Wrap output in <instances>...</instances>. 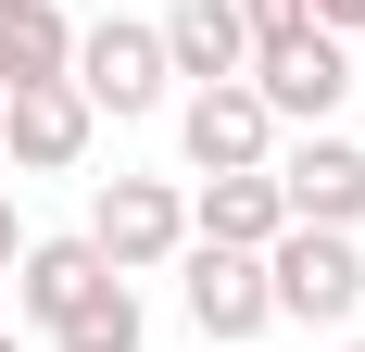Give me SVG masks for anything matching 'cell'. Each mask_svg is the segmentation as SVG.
Segmentation results:
<instances>
[{"mask_svg": "<svg viewBox=\"0 0 365 352\" xmlns=\"http://www.w3.org/2000/svg\"><path fill=\"white\" fill-rule=\"evenodd\" d=\"M76 63V26L63 0H0V88H38V76Z\"/></svg>", "mask_w": 365, "mask_h": 352, "instance_id": "7c38bea8", "label": "cell"}, {"mask_svg": "<svg viewBox=\"0 0 365 352\" xmlns=\"http://www.w3.org/2000/svg\"><path fill=\"white\" fill-rule=\"evenodd\" d=\"M240 26H252V38H290V26H315V0H240Z\"/></svg>", "mask_w": 365, "mask_h": 352, "instance_id": "5bb4252c", "label": "cell"}, {"mask_svg": "<svg viewBox=\"0 0 365 352\" xmlns=\"http://www.w3.org/2000/svg\"><path fill=\"white\" fill-rule=\"evenodd\" d=\"M76 239L101 252L113 277H164V264L189 252V189L177 176H101V202H88Z\"/></svg>", "mask_w": 365, "mask_h": 352, "instance_id": "7a4b0ae2", "label": "cell"}, {"mask_svg": "<svg viewBox=\"0 0 365 352\" xmlns=\"http://www.w3.org/2000/svg\"><path fill=\"white\" fill-rule=\"evenodd\" d=\"M151 38H164V76H177V88H215V76L252 63L240 0H164V13H151Z\"/></svg>", "mask_w": 365, "mask_h": 352, "instance_id": "9c48e42d", "label": "cell"}, {"mask_svg": "<svg viewBox=\"0 0 365 352\" xmlns=\"http://www.w3.org/2000/svg\"><path fill=\"white\" fill-rule=\"evenodd\" d=\"M0 352H26V340H0Z\"/></svg>", "mask_w": 365, "mask_h": 352, "instance_id": "e0dca14e", "label": "cell"}, {"mask_svg": "<svg viewBox=\"0 0 365 352\" xmlns=\"http://www.w3.org/2000/svg\"><path fill=\"white\" fill-rule=\"evenodd\" d=\"M277 227H290V202H277V176H264V164L189 189V239H202V252H264Z\"/></svg>", "mask_w": 365, "mask_h": 352, "instance_id": "30bf717a", "label": "cell"}, {"mask_svg": "<svg viewBox=\"0 0 365 352\" xmlns=\"http://www.w3.org/2000/svg\"><path fill=\"white\" fill-rule=\"evenodd\" d=\"M88 139H101V113L76 101V76L0 88V151H13V176H76V164H88Z\"/></svg>", "mask_w": 365, "mask_h": 352, "instance_id": "52a82bcc", "label": "cell"}, {"mask_svg": "<svg viewBox=\"0 0 365 352\" xmlns=\"http://www.w3.org/2000/svg\"><path fill=\"white\" fill-rule=\"evenodd\" d=\"M264 302L290 327H353L365 315V239L353 227H277L264 239Z\"/></svg>", "mask_w": 365, "mask_h": 352, "instance_id": "6da1fadb", "label": "cell"}, {"mask_svg": "<svg viewBox=\"0 0 365 352\" xmlns=\"http://www.w3.org/2000/svg\"><path fill=\"white\" fill-rule=\"evenodd\" d=\"M315 26H328V38H365V0H315Z\"/></svg>", "mask_w": 365, "mask_h": 352, "instance_id": "9a60e30c", "label": "cell"}, {"mask_svg": "<svg viewBox=\"0 0 365 352\" xmlns=\"http://www.w3.org/2000/svg\"><path fill=\"white\" fill-rule=\"evenodd\" d=\"M353 88H365V63H353Z\"/></svg>", "mask_w": 365, "mask_h": 352, "instance_id": "ac0fdd59", "label": "cell"}, {"mask_svg": "<svg viewBox=\"0 0 365 352\" xmlns=\"http://www.w3.org/2000/svg\"><path fill=\"white\" fill-rule=\"evenodd\" d=\"M101 277H113V264L76 239V227H63V239H26V252H13V302H26V327H38V340H51V327H63Z\"/></svg>", "mask_w": 365, "mask_h": 352, "instance_id": "8fae6325", "label": "cell"}, {"mask_svg": "<svg viewBox=\"0 0 365 352\" xmlns=\"http://www.w3.org/2000/svg\"><path fill=\"white\" fill-rule=\"evenodd\" d=\"M177 302H189V327L215 352H252L264 327H277V302H264V252H202L189 239L177 252Z\"/></svg>", "mask_w": 365, "mask_h": 352, "instance_id": "8992f818", "label": "cell"}, {"mask_svg": "<svg viewBox=\"0 0 365 352\" xmlns=\"http://www.w3.org/2000/svg\"><path fill=\"white\" fill-rule=\"evenodd\" d=\"M340 352H365V340H340Z\"/></svg>", "mask_w": 365, "mask_h": 352, "instance_id": "d6986e66", "label": "cell"}, {"mask_svg": "<svg viewBox=\"0 0 365 352\" xmlns=\"http://www.w3.org/2000/svg\"><path fill=\"white\" fill-rule=\"evenodd\" d=\"M264 176H277L290 227H365V139H340V126H277Z\"/></svg>", "mask_w": 365, "mask_h": 352, "instance_id": "5b68a950", "label": "cell"}, {"mask_svg": "<svg viewBox=\"0 0 365 352\" xmlns=\"http://www.w3.org/2000/svg\"><path fill=\"white\" fill-rule=\"evenodd\" d=\"M177 151H189V176H252L264 151H277V113H264L240 76H215V88H177Z\"/></svg>", "mask_w": 365, "mask_h": 352, "instance_id": "ba28073f", "label": "cell"}, {"mask_svg": "<svg viewBox=\"0 0 365 352\" xmlns=\"http://www.w3.org/2000/svg\"><path fill=\"white\" fill-rule=\"evenodd\" d=\"M240 88H252L277 126H340V101H353V38L328 26H290V38H252V63H240Z\"/></svg>", "mask_w": 365, "mask_h": 352, "instance_id": "277c9868", "label": "cell"}, {"mask_svg": "<svg viewBox=\"0 0 365 352\" xmlns=\"http://www.w3.org/2000/svg\"><path fill=\"white\" fill-rule=\"evenodd\" d=\"M13 252H26V214H13V189H0V277H13Z\"/></svg>", "mask_w": 365, "mask_h": 352, "instance_id": "2e32d148", "label": "cell"}, {"mask_svg": "<svg viewBox=\"0 0 365 352\" xmlns=\"http://www.w3.org/2000/svg\"><path fill=\"white\" fill-rule=\"evenodd\" d=\"M76 101L113 113V126H139V113L177 101V76H164V38H151V13H101V26H76Z\"/></svg>", "mask_w": 365, "mask_h": 352, "instance_id": "3957f363", "label": "cell"}, {"mask_svg": "<svg viewBox=\"0 0 365 352\" xmlns=\"http://www.w3.org/2000/svg\"><path fill=\"white\" fill-rule=\"evenodd\" d=\"M139 340H151V315H139V289H126V277H101L63 327H51V352H139Z\"/></svg>", "mask_w": 365, "mask_h": 352, "instance_id": "4fadbf2b", "label": "cell"}]
</instances>
